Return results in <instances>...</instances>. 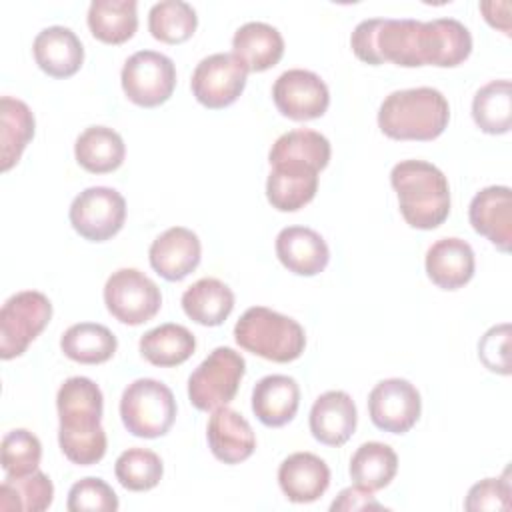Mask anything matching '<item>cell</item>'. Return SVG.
Here are the masks:
<instances>
[{
	"instance_id": "obj_16",
	"label": "cell",
	"mask_w": 512,
	"mask_h": 512,
	"mask_svg": "<svg viewBox=\"0 0 512 512\" xmlns=\"http://www.w3.org/2000/svg\"><path fill=\"white\" fill-rule=\"evenodd\" d=\"M152 270L168 282H178L194 272L202 258V244L196 232L184 226L164 230L148 250Z\"/></svg>"
},
{
	"instance_id": "obj_13",
	"label": "cell",
	"mask_w": 512,
	"mask_h": 512,
	"mask_svg": "<svg viewBox=\"0 0 512 512\" xmlns=\"http://www.w3.org/2000/svg\"><path fill=\"white\" fill-rule=\"evenodd\" d=\"M420 412V392L404 378L380 380L368 396L372 424L390 434H406L418 422Z\"/></svg>"
},
{
	"instance_id": "obj_19",
	"label": "cell",
	"mask_w": 512,
	"mask_h": 512,
	"mask_svg": "<svg viewBox=\"0 0 512 512\" xmlns=\"http://www.w3.org/2000/svg\"><path fill=\"white\" fill-rule=\"evenodd\" d=\"M210 452L224 464H240L256 450V436L250 422L236 410L216 408L206 426Z\"/></svg>"
},
{
	"instance_id": "obj_37",
	"label": "cell",
	"mask_w": 512,
	"mask_h": 512,
	"mask_svg": "<svg viewBox=\"0 0 512 512\" xmlns=\"http://www.w3.org/2000/svg\"><path fill=\"white\" fill-rule=\"evenodd\" d=\"M330 142L324 134L310 130V128H296L286 134H282L268 152V162L280 160V158H296L304 160L318 170H324L330 162Z\"/></svg>"
},
{
	"instance_id": "obj_17",
	"label": "cell",
	"mask_w": 512,
	"mask_h": 512,
	"mask_svg": "<svg viewBox=\"0 0 512 512\" xmlns=\"http://www.w3.org/2000/svg\"><path fill=\"white\" fill-rule=\"evenodd\" d=\"M472 52L470 30L456 18H436L422 22L420 56L422 64L452 68L462 64Z\"/></svg>"
},
{
	"instance_id": "obj_30",
	"label": "cell",
	"mask_w": 512,
	"mask_h": 512,
	"mask_svg": "<svg viewBox=\"0 0 512 512\" xmlns=\"http://www.w3.org/2000/svg\"><path fill=\"white\" fill-rule=\"evenodd\" d=\"M140 354L154 366L172 368L186 362L196 350L194 334L182 324H160L142 334Z\"/></svg>"
},
{
	"instance_id": "obj_2",
	"label": "cell",
	"mask_w": 512,
	"mask_h": 512,
	"mask_svg": "<svg viewBox=\"0 0 512 512\" xmlns=\"http://www.w3.org/2000/svg\"><path fill=\"white\" fill-rule=\"evenodd\" d=\"M400 214L418 230L438 228L450 214V186L444 172L426 160H402L390 172Z\"/></svg>"
},
{
	"instance_id": "obj_35",
	"label": "cell",
	"mask_w": 512,
	"mask_h": 512,
	"mask_svg": "<svg viewBox=\"0 0 512 512\" xmlns=\"http://www.w3.org/2000/svg\"><path fill=\"white\" fill-rule=\"evenodd\" d=\"M54 500L52 480L36 470L26 476H6L0 484V510L42 512Z\"/></svg>"
},
{
	"instance_id": "obj_39",
	"label": "cell",
	"mask_w": 512,
	"mask_h": 512,
	"mask_svg": "<svg viewBox=\"0 0 512 512\" xmlns=\"http://www.w3.org/2000/svg\"><path fill=\"white\" fill-rule=\"evenodd\" d=\"M40 458L42 444L30 430L16 428L2 438V470L6 476H26L36 472Z\"/></svg>"
},
{
	"instance_id": "obj_5",
	"label": "cell",
	"mask_w": 512,
	"mask_h": 512,
	"mask_svg": "<svg viewBox=\"0 0 512 512\" xmlns=\"http://www.w3.org/2000/svg\"><path fill=\"white\" fill-rule=\"evenodd\" d=\"M234 340L240 348L278 364L300 358L306 348L304 328L294 318L266 306H252L240 316Z\"/></svg>"
},
{
	"instance_id": "obj_40",
	"label": "cell",
	"mask_w": 512,
	"mask_h": 512,
	"mask_svg": "<svg viewBox=\"0 0 512 512\" xmlns=\"http://www.w3.org/2000/svg\"><path fill=\"white\" fill-rule=\"evenodd\" d=\"M66 508L70 512H116L118 496L102 478H82L72 484Z\"/></svg>"
},
{
	"instance_id": "obj_28",
	"label": "cell",
	"mask_w": 512,
	"mask_h": 512,
	"mask_svg": "<svg viewBox=\"0 0 512 512\" xmlns=\"http://www.w3.org/2000/svg\"><path fill=\"white\" fill-rule=\"evenodd\" d=\"M36 120L26 102L2 96L0 98V170L8 172L18 164L24 148L34 138Z\"/></svg>"
},
{
	"instance_id": "obj_14",
	"label": "cell",
	"mask_w": 512,
	"mask_h": 512,
	"mask_svg": "<svg viewBox=\"0 0 512 512\" xmlns=\"http://www.w3.org/2000/svg\"><path fill=\"white\" fill-rule=\"evenodd\" d=\"M272 100L282 116L306 122L324 116L330 104V92L318 74L292 68L276 78L272 86Z\"/></svg>"
},
{
	"instance_id": "obj_22",
	"label": "cell",
	"mask_w": 512,
	"mask_h": 512,
	"mask_svg": "<svg viewBox=\"0 0 512 512\" xmlns=\"http://www.w3.org/2000/svg\"><path fill=\"white\" fill-rule=\"evenodd\" d=\"M278 484L294 504L316 502L330 486L328 464L312 452H294L278 468Z\"/></svg>"
},
{
	"instance_id": "obj_27",
	"label": "cell",
	"mask_w": 512,
	"mask_h": 512,
	"mask_svg": "<svg viewBox=\"0 0 512 512\" xmlns=\"http://www.w3.org/2000/svg\"><path fill=\"white\" fill-rule=\"evenodd\" d=\"M182 310L200 326H220L234 310V292L218 278H200L184 290Z\"/></svg>"
},
{
	"instance_id": "obj_7",
	"label": "cell",
	"mask_w": 512,
	"mask_h": 512,
	"mask_svg": "<svg viewBox=\"0 0 512 512\" xmlns=\"http://www.w3.org/2000/svg\"><path fill=\"white\" fill-rule=\"evenodd\" d=\"M246 374L240 352L228 346L214 348L188 378V400L196 410L214 412L234 400Z\"/></svg>"
},
{
	"instance_id": "obj_26",
	"label": "cell",
	"mask_w": 512,
	"mask_h": 512,
	"mask_svg": "<svg viewBox=\"0 0 512 512\" xmlns=\"http://www.w3.org/2000/svg\"><path fill=\"white\" fill-rule=\"evenodd\" d=\"M232 54L248 72H264L276 66L284 54V38L266 22H246L232 38Z\"/></svg>"
},
{
	"instance_id": "obj_21",
	"label": "cell",
	"mask_w": 512,
	"mask_h": 512,
	"mask_svg": "<svg viewBox=\"0 0 512 512\" xmlns=\"http://www.w3.org/2000/svg\"><path fill=\"white\" fill-rule=\"evenodd\" d=\"M276 256L296 276H316L330 260L326 240L312 228L288 226L276 236Z\"/></svg>"
},
{
	"instance_id": "obj_31",
	"label": "cell",
	"mask_w": 512,
	"mask_h": 512,
	"mask_svg": "<svg viewBox=\"0 0 512 512\" xmlns=\"http://www.w3.org/2000/svg\"><path fill=\"white\" fill-rule=\"evenodd\" d=\"M136 0H94L88 8V28L104 44H124L138 28Z\"/></svg>"
},
{
	"instance_id": "obj_41",
	"label": "cell",
	"mask_w": 512,
	"mask_h": 512,
	"mask_svg": "<svg viewBox=\"0 0 512 512\" xmlns=\"http://www.w3.org/2000/svg\"><path fill=\"white\" fill-rule=\"evenodd\" d=\"M512 486H510V470H504L500 478H484L476 482L464 500V508L468 512L480 510H510L512 506Z\"/></svg>"
},
{
	"instance_id": "obj_38",
	"label": "cell",
	"mask_w": 512,
	"mask_h": 512,
	"mask_svg": "<svg viewBox=\"0 0 512 512\" xmlns=\"http://www.w3.org/2000/svg\"><path fill=\"white\" fill-rule=\"evenodd\" d=\"M114 474L126 490L146 492L158 486L164 466L156 452L148 448H128L116 458Z\"/></svg>"
},
{
	"instance_id": "obj_44",
	"label": "cell",
	"mask_w": 512,
	"mask_h": 512,
	"mask_svg": "<svg viewBox=\"0 0 512 512\" xmlns=\"http://www.w3.org/2000/svg\"><path fill=\"white\" fill-rule=\"evenodd\" d=\"M498 8H500V2H480V12L484 14L486 22L492 28H498L506 36H510V22H508L510 16H498Z\"/></svg>"
},
{
	"instance_id": "obj_24",
	"label": "cell",
	"mask_w": 512,
	"mask_h": 512,
	"mask_svg": "<svg viewBox=\"0 0 512 512\" xmlns=\"http://www.w3.org/2000/svg\"><path fill=\"white\" fill-rule=\"evenodd\" d=\"M424 266L432 284L442 290H458L474 276V250L462 238H440L428 248Z\"/></svg>"
},
{
	"instance_id": "obj_8",
	"label": "cell",
	"mask_w": 512,
	"mask_h": 512,
	"mask_svg": "<svg viewBox=\"0 0 512 512\" xmlns=\"http://www.w3.org/2000/svg\"><path fill=\"white\" fill-rule=\"evenodd\" d=\"M52 318V302L38 290L12 294L0 310V358L12 360L40 336Z\"/></svg>"
},
{
	"instance_id": "obj_6",
	"label": "cell",
	"mask_w": 512,
	"mask_h": 512,
	"mask_svg": "<svg viewBox=\"0 0 512 512\" xmlns=\"http://www.w3.org/2000/svg\"><path fill=\"white\" fill-rule=\"evenodd\" d=\"M120 418L132 436L160 438L176 420L174 394L160 380L138 378L122 392Z\"/></svg>"
},
{
	"instance_id": "obj_29",
	"label": "cell",
	"mask_w": 512,
	"mask_h": 512,
	"mask_svg": "<svg viewBox=\"0 0 512 512\" xmlns=\"http://www.w3.org/2000/svg\"><path fill=\"white\" fill-rule=\"evenodd\" d=\"M74 156L86 172L108 174L122 166L126 146L116 130L108 126H90L76 138Z\"/></svg>"
},
{
	"instance_id": "obj_18",
	"label": "cell",
	"mask_w": 512,
	"mask_h": 512,
	"mask_svg": "<svg viewBox=\"0 0 512 512\" xmlns=\"http://www.w3.org/2000/svg\"><path fill=\"white\" fill-rule=\"evenodd\" d=\"M468 218L476 234L488 238L498 250L510 252L512 192L508 186L482 188L470 202Z\"/></svg>"
},
{
	"instance_id": "obj_23",
	"label": "cell",
	"mask_w": 512,
	"mask_h": 512,
	"mask_svg": "<svg viewBox=\"0 0 512 512\" xmlns=\"http://www.w3.org/2000/svg\"><path fill=\"white\" fill-rule=\"evenodd\" d=\"M32 52L38 68L52 78H70L84 62V46L76 32L66 26L40 30L34 38Z\"/></svg>"
},
{
	"instance_id": "obj_43",
	"label": "cell",
	"mask_w": 512,
	"mask_h": 512,
	"mask_svg": "<svg viewBox=\"0 0 512 512\" xmlns=\"http://www.w3.org/2000/svg\"><path fill=\"white\" fill-rule=\"evenodd\" d=\"M332 512H354V510H384V506L372 496L370 490L360 488V486H350L344 488L336 500L330 504Z\"/></svg>"
},
{
	"instance_id": "obj_32",
	"label": "cell",
	"mask_w": 512,
	"mask_h": 512,
	"mask_svg": "<svg viewBox=\"0 0 512 512\" xmlns=\"http://www.w3.org/2000/svg\"><path fill=\"white\" fill-rule=\"evenodd\" d=\"M60 348L66 358L78 364H102L114 356L118 340L104 324L78 322L62 334Z\"/></svg>"
},
{
	"instance_id": "obj_1",
	"label": "cell",
	"mask_w": 512,
	"mask_h": 512,
	"mask_svg": "<svg viewBox=\"0 0 512 512\" xmlns=\"http://www.w3.org/2000/svg\"><path fill=\"white\" fill-rule=\"evenodd\" d=\"M60 418L58 444L62 454L78 464L92 466L106 454L108 440L100 424L104 396L98 384L86 376L64 380L56 394Z\"/></svg>"
},
{
	"instance_id": "obj_34",
	"label": "cell",
	"mask_w": 512,
	"mask_h": 512,
	"mask_svg": "<svg viewBox=\"0 0 512 512\" xmlns=\"http://www.w3.org/2000/svg\"><path fill=\"white\" fill-rule=\"evenodd\" d=\"M472 118L486 134H506L512 126V86L510 80H490L472 100Z\"/></svg>"
},
{
	"instance_id": "obj_36",
	"label": "cell",
	"mask_w": 512,
	"mask_h": 512,
	"mask_svg": "<svg viewBox=\"0 0 512 512\" xmlns=\"http://www.w3.org/2000/svg\"><path fill=\"white\" fill-rule=\"evenodd\" d=\"M196 26V10L182 0L156 2L148 12V30L152 38L164 44H182L190 40Z\"/></svg>"
},
{
	"instance_id": "obj_25",
	"label": "cell",
	"mask_w": 512,
	"mask_h": 512,
	"mask_svg": "<svg viewBox=\"0 0 512 512\" xmlns=\"http://www.w3.org/2000/svg\"><path fill=\"white\" fill-rule=\"evenodd\" d=\"M300 406V386L292 376L270 374L256 382L252 390V412L268 428L288 424Z\"/></svg>"
},
{
	"instance_id": "obj_10",
	"label": "cell",
	"mask_w": 512,
	"mask_h": 512,
	"mask_svg": "<svg viewBox=\"0 0 512 512\" xmlns=\"http://www.w3.org/2000/svg\"><path fill=\"white\" fill-rule=\"evenodd\" d=\"M104 304L118 322L140 326L158 314L162 294L144 272L120 268L112 272L104 284Z\"/></svg>"
},
{
	"instance_id": "obj_42",
	"label": "cell",
	"mask_w": 512,
	"mask_h": 512,
	"mask_svg": "<svg viewBox=\"0 0 512 512\" xmlns=\"http://www.w3.org/2000/svg\"><path fill=\"white\" fill-rule=\"evenodd\" d=\"M508 342H510V324L508 322L492 326L478 342V358L490 372H498L504 376L510 374Z\"/></svg>"
},
{
	"instance_id": "obj_9",
	"label": "cell",
	"mask_w": 512,
	"mask_h": 512,
	"mask_svg": "<svg viewBox=\"0 0 512 512\" xmlns=\"http://www.w3.org/2000/svg\"><path fill=\"white\" fill-rule=\"evenodd\" d=\"M120 82L126 98L142 108L164 104L176 88L174 62L156 50H138L122 66Z\"/></svg>"
},
{
	"instance_id": "obj_4",
	"label": "cell",
	"mask_w": 512,
	"mask_h": 512,
	"mask_svg": "<svg viewBox=\"0 0 512 512\" xmlns=\"http://www.w3.org/2000/svg\"><path fill=\"white\" fill-rule=\"evenodd\" d=\"M420 28L422 22L412 18H368L354 28L350 46L356 58L370 66L392 62L404 68H418L424 66Z\"/></svg>"
},
{
	"instance_id": "obj_3",
	"label": "cell",
	"mask_w": 512,
	"mask_h": 512,
	"mask_svg": "<svg viewBox=\"0 0 512 512\" xmlns=\"http://www.w3.org/2000/svg\"><path fill=\"white\" fill-rule=\"evenodd\" d=\"M450 104L430 86L396 90L378 108V128L392 140H436L448 126Z\"/></svg>"
},
{
	"instance_id": "obj_15",
	"label": "cell",
	"mask_w": 512,
	"mask_h": 512,
	"mask_svg": "<svg viewBox=\"0 0 512 512\" xmlns=\"http://www.w3.org/2000/svg\"><path fill=\"white\" fill-rule=\"evenodd\" d=\"M266 180V198L280 212H296L304 208L318 192V168L296 158H280L270 162Z\"/></svg>"
},
{
	"instance_id": "obj_11",
	"label": "cell",
	"mask_w": 512,
	"mask_h": 512,
	"mask_svg": "<svg viewBox=\"0 0 512 512\" xmlns=\"http://www.w3.org/2000/svg\"><path fill=\"white\" fill-rule=\"evenodd\" d=\"M72 228L90 242H106L116 236L126 220L124 196L108 186H90L70 204Z\"/></svg>"
},
{
	"instance_id": "obj_20",
	"label": "cell",
	"mask_w": 512,
	"mask_h": 512,
	"mask_svg": "<svg viewBox=\"0 0 512 512\" xmlns=\"http://www.w3.org/2000/svg\"><path fill=\"white\" fill-rule=\"evenodd\" d=\"M358 412L352 396L344 390L320 394L310 410V432L326 446H342L356 430Z\"/></svg>"
},
{
	"instance_id": "obj_12",
	"label": "cell",
	"mask_w": 512,
	"mask_h": 512,
	"mask_svg": "<svg viewBox=\"0 0 512 512\" xmlns=\"http://www.w3.org/2000/svg\"><path fill=\"white\" fill-rule=\"evenodd\" d=\"M246 78V66L232 52H216L196 64L190 88L202 106L220 110L240 98L246 86Z\"/></svg>"
},
{
	"instance_id": "obj_33",
	"label": "cell",
	"mask_w": 512,
	"mask_h": 512,
	"mask_svg": "<svg viewBox=\"0 0 512 512\" xmlns=\"http://www.w3.org/2000/svg\"><path fill=\"white\" fill-rule=\"evenodd\" d=\"M398 470L396 452L384 442H364L350 458V478L356 486L370 492L388 486Z\"/></svg>"
}]
</instances>
